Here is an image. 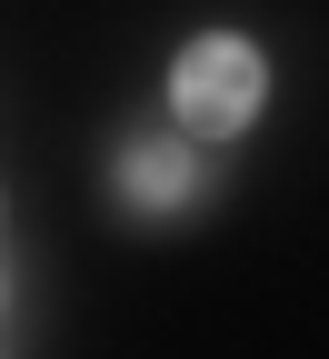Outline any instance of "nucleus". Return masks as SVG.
Returning <instances> with one entry per match:
<instances>
[{
	"instance_id": "obj_1",
	"label": "nucleus",
	"mask_w": 329,
	"mask_h": 359,
	"mask_svg": "<svg viewBox=\"0 0 329 359\" xmlns=\"http://www.w3.org/2000/svg\"><path fill=\"white\" fill-rule=\"evenodd\" d=\"M260 100H269V60L240 30H200L190 50L170 60V110H180L190 140H240L260 120Z\"/></svg>"
},
{
	"instance_id": "obj_2",
	"label": "nucleus",
	"mask_w": 329,
	"mask_h": 359,
	"mask_svg": "<svg viewBox=\"0 0 329 359\" xmlns=\"http://www.w3.org/2000/svg\"><path fill=\"white\" fill-rule=\"evenodd\" d=\"M190 190H200L190 140H130V150H120V200H130V210H180Z\"/></svg>"
},
{
	"instance_id": "obj_3",
	"label": "nucleus",
	"mask_w": 329,
	"mask_h": 359,
	"mask_svg": "<svg viewBox=\"0 0 329 359\" xmlns=\"http://www.w3.org/2000/svg\"><path fill=\"white\" fill-rule=\"evenodd\" d=\"M0 309H11V280H0Z\"/></svg>"
}]
</instances>
